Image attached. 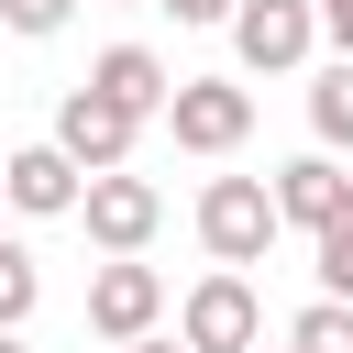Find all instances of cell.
<instances>
[{
    "mask_svg": "<svg viewBox=\"0 0 353 353\" xmlns=\"http://www.w3.org/2000/svg\"><path fill=\"white\" fill-rule=\"evenodd\" d=\"M276 232H287V221H276V176H210V188H199V243H210L221 276L265 265Z\"/></svg>",
    "mask_w": 353,
    "mask_h": 353,
    "instance_id": "obj_1",
    "label": "cell"
},
{
    "mask_svg": "<svg viewBox=\"0 0 353 353\" xmlns=\"http://www.w3.org/2000/svg\"><path fill=\"white\" fill-rule=\"evenodd\" d=\"M176 342H188V353H265V309H254V287L210 265V276L188 287V309H176Z\"/></svg>",
    "mask_w": 353,
    "mask_h": 353,
    "instance_id": "obj_2",
    "label": "cell"
},
{
    "mask_svg": "<svg viewBox=\"0 0 353 353\" xmlns=\"http://www.w3.org/2000/svg\"><path fill=\"white\" fill-rule=\"evenodd\" d=\"M88 243L110 254V265H143V243H154V221H165V188L154 176H88Z\"/></svg>",
    "mask_w": 353,
    "mask_h": 353,
    "instance_id": "obj_3",
    "label": "cell"
},
{
    "mask_svg": "<svg viewBox=\"0 0 353 353\" xmlns=\"http://www.w3.org/2000/svg\"><path fill=\"white\" fill-rule=\"evenodd\" d=\"M309 44H320V0H243V11H232V55H243L254 77L309 66Z\"/></svg>",
    "mask_w": 353,
    "mask_h": 353,
    "instance_id": "obj_4",
    "label": "cell"
},
{
    "mask_svg": "<svg viewBox=\"0 0 353 353\" xmlns=\"http://www.w3.org/2000/svg\"><path fill=\"white\" fill-rule=\"evenodd\" d=\"M165 132H176L188 154H232V143L254 132V88H243V77H176Z\"/></svg>",
    "mask_w": 353,
    "mask_h": 353,
    "instance_id": "obj_5",
    "label": "cell"
},
{
    "mask_svg": "<svg viewBox=\"0 0 353 353\" xmlns=\"http://www.w3.org/2000/svg\"><path fill=\"white\" fill-rule=\"evenodd\" d=\"M154 320H165V276H154V265H99V276H88V331H99V342L132 353V342H154Z\"/></svg>",
    "mask_w": 353,
    "mask_h": 353,
    "instance_id": "obj_6",
    "label": "cell"
},
{
    "mask_svg": "<svg viewBox=\"0 0 353 353\" xmlns=\"http://www.w3.org/2000/svg\"><path fill=\"white\" fill-rule=\"evenodd\" d=\"M132 110L121 99H99V88H66V110H55V143L77 154V176H121V154H132Z\"/></svg>",
    "mask_w": 353,
    "mask_h": 353,
    "instance_id": "obj_7",
    "label": "cell"
},
{
    "mask_svg": "<svg viewBox=\"0 0 353 353\" xmlns=\"http://www.w3.org/2000/svg\"><path fill=\"white\" fill-rule=\"evenodd\" d=\"M0 176H11V210L22 221H77L88 210V176H77L66 143H22V154H0Z\"/></svg>",
    "mask_w": 353,
    "mask_h": 353,
    "instance_id": "obj_8",
    "label": "cell"
},
{
    "mask_svg": "<svg viewBox=\"0 0 353 353\" xmlns=\"http://www.w3.org/2000/svg\"><path fill=\"white\" fill-rule=\"evenodd\" d=\"M342 210H353V176H342L331 154H298V165H276V221H287V232H309V243H320Z\"/></svg>",
    "mask_w": 353,
    "mask_h": 353,
    "instance_id": "obj_9",
    "label": "cell"
},
{
    "mask_svg": "<svg viewBox=\"0 0 353 353\" xmlns=\"http://www.w3.org/2000/svg\"><path fill=\"white\" fill-rule=\"evenodd\" d=\"M88 88H99V99H121L132 121H165V110H176V77H165V55H154V44H110V55L88 66Z\"/></svg>",
    "mask_w": 353,
    "mask_h": 353,
    "instance_id": "obj_10",
    "label": "cell"
},
{
    "mask_svg": "<svg viewBox=\"0 0 353 353\" xmlns=\"http://www.w3.org/2000/svg\"><path fill=\"white\" fill-rule=\"evenodd\" d=\"M309 132H320V154H353V66L342 55L309 77Z\"/></svg>",
    "mask_w": 353,
    "mask_h": 353,
    "instance_id": "obj_11",
    "label": "cell"
},
{
    "mask_svg": "<svg viewBox=\"0 0 353 353\" xmlns=\"http://www.w3.org/2000/svg\"><path fill=\"white\" fill-rule=\"evenodd\" d=\"M287 353H353V309H342V298H309V309L287 320Z\"/></svg>",
    "mask_w": 353,
    "mask_h": 353,
    "instance_id": "obj_12",
    "label": "cell"
},
{
    "mask_svg": "<svg viewBox=\"0 0 353 353\" xmlns=\"http://www.w3.org/2000/svg\"><path fill=\"white\" fill-rule=\"evenodd\" d=\"M33 298H44V265H33L22 243H0V331H22V320H33Z\"/></svg>",
    "mask_w": 353,
    "mask_h": 353,
    "instance_id": "obj_13",
    "label": "cell"
},
{
    "mask_svg": "<svg viewBox=\"0 0 353 353\" xmlns=\"http://www.w3.org/2000/svg\"><path fill=\"white\" fill-rule=\"evenodd\" d=\"M309 265H320V298H342V309H353V210L309 243Z\"/></svg>",
    "mask_w": 353,
    "mask_h": 353,
    "instance_id": "obj_14",
    "label": "cell"
},
{
    "mask_svg": "<svg viewBox=\"0 0 353 353\" xmlns=\"http://www.w3.org/2000/svg\"><path fill=\"white\" fill-rule=\"evenodd\" d=\"M0 22H11L22 44H44V33H66V22H77V0H0Z\"/></svg>",
    "mask_w": 353,
    "mask_h": 353,
    "instance_id": "obj_15",
    "label": "cell"
},
{
    "mask_svg": "<svg viewBox=\"0 0 353 353\" xmlns=\"http://www.w3.org/2000/svg\"><path fill=\"white\" fill-rule=\"evenodd\" d=\"M154 11H176V22H188V33H210V22H221V33H232V11H243V0H154Z\"/></svg>",
    "mask_w": 353,
    "mask_h": 353,
    "instance_id": "obj_16",
    "label": "cell"
},
{
    "mask_svg": "<svg viewBox=\"0 0 353 353\" xmlns=\"http://www.w3.org/2000/svg\"><path fill=\"white\" fill-rule=\"evenodd\" d=\"M320 33L342 44V66H353V0H320Z\"/></svg>",
    "mask_w": 353,
    "mask_h": 353,
    "instance_id": "obj_17",
    "label": "cell"
},
{
    "mask_svg": "<svg viewBox=\"0 0 353 353\" xmlns=\"http://www.w3.org/2000/svg\"><path fill=\"white\" fill-rule=\"evenodd\" d=\"M132 353H188V342H176V331H154V342H132Z\"/></svg>",
    "mask_w": 353,
    "mask_h": 353,
    "instance_id": "obj_18",
    "label": "cell"
},
{
    "mask_svg": "<svg viewBox=\"0 0 353 353\" xmlns=\"http://www.w3.org/2000/svg\"><path fill=\"white\" fill-rule=\"evenodd\" d=\"M0 353H22V331H0Z\"/></svg>",
    "mask_w": 353,
    "mask_h": 353,
    "instance_id": "obj_19",
    "label": "cell"
},
{
    "mask_svg": "<svg viewBox=\"0 0 353 353\" xmlns=\"http://www.w3.org/2000/svg\"><path fill=\"white\" fill-rule=\"evenodd\" d=\"M0 210H11V176H0Z\"/></svg>",
    "mask_w": 353,
    "mask_h": 353,
    "instance_id": "obj_20",
    "label": "cell"
},
{
    "mask_svg": "<svg viewBox=\"0 0 353 353\" xmlns=\"http://www.w3.org/2000/svg\"><path fill=\"white\" fill-rule=\"evenodd\" d=\"M276 353H287V342H276Z\"/></svg>",
    "mask_w": 353,
    "mask_h": 353,
    "instance_id": "obj_21",
    "label": "cell"
}]
</instances>
